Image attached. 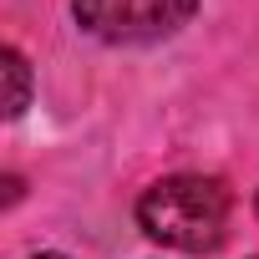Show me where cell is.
Instances as JSON below:
<instances>
[{
	"instance_id": "obj_2",
	"label": "cell",
	"mask_w": 259,
	"mask_h": 259,
	"mask_svg": "<svg viewBox=\"0 0 259 259\" xmlns=\"http://www.w3.org/2000/svg\"><path fill=\"white\" fill-rule=\"evenodd\" d=\"M203 0H71V21L102 46H153L178 36Z\"/></svg>"
},
{
	"instance_id": "obj_6",
	"label": "cell",
	"mask_w": 259,
	"mask_h": 259,
	"mask_svg": "<svg viewBox=\"0 0 259 259\" xmlns=\"http://www.w3.org/2000/svg\"><path fill=\"white\" fill-rule=\"evenodd\" d=\"M254 208H259V198H254Z\"/></svg>"
},
{
	"instance_id": "obj_3",
	"label": "cell",
	"mask_w": 259,
	"mask_h": 259,
	"mask_svg": "<svg viewBox=\"0 0 259 259\" xmlns=\"http://www.w3.org/2000/svg\"><path fill=\"white\" fill-rule=\"evenodd\" d=\"M0 71H6V122H16L31 107V61L16 46H6L0 51Z\"/></svg>"
},
{
	"instance_id": "obj_1",
	"label": "cell",
	"mask_w": 259,
	"mask_h": 259,
	"mask_svg": "<svg viewBox=\"0 0 259 259\" xmlns=\"http://www.w3.org/2000/svg\"><path fill=\"white\" fill-rule=\"evenodd\" d=\"M138 229L178 254H213L229 234V188L208 173H173L143 188Z\"/></svg>"
},
{
	"instance_id": "obj_5",
	"label": "cell",
	"mask_w": 259,
	"mask_h": 259,
	"mask_svg": "<svg viewBox=\"0 0 259 259\" xmlns=\"http://www.w3.org/2000/svg\"><path fill=\"white\" fill-rule=\"evenodd\" d=\"M26 259H66V254H56V249H41V254H26Z\"/></svg>"
},
{
	"instance_id": "obj_4",
	"label": "cell",
	"mask_w": 259,
	"mask_h": 259,
	"mask_svg": "<svg viewBox=\"0 0 259 259\" xmlns=\"http://www.w3.org/2000/svg\"><path fill=\"white\" fill-rule=\"evenodd\" d=\"M11 203H21V178H16V173L6 178V208H11Z\"/></svg>"
}]
</instances>
